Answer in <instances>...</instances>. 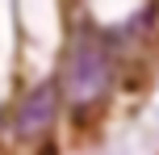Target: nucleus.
Masks as SVG:
<instances>
[{"mask_svg":"<svg viewBox=\"0 0 159 155\" xmlns=\"http://www.w3.org/2000/svg\"><path fill=\"white\" fill-rule=\"evenodd\" d=\"M109 80H113L109 38H101L92 25H80V34L71 38L67 59H63V88L71 92L75 109H96L109 92Z\"/></svg>","mask_w":159,"mask_h":155,"instance_id":"1","label":"nucleus"},{"mask_svg":"<svg viewBox=\"0 0 159 155\" xmlns=\"http://www.w3.org/2000/svg\"><path fill=\"white\" fill-rule=\"evenodd\" d=\"M63 84L46 80V84H34L13 109V134L21 143H42L50 134V126L59 122V97H63Z\"/></svg>","mask_w":159,"mask_h":155,"instance_id":"2","label":"nucleus"}]
</instances>
